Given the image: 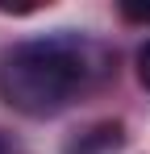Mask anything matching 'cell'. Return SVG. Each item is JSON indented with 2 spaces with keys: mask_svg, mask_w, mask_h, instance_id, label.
<instances>
[{
  "mask_svg": "<svg viewBox=\"0 0 150 154\" xmlns=\"http://www.w3.org/2000/svg\"><path fill=\"white\" fill-rule=\"evenodd\" d=\"M96 75H108V54L96 42L75 33L29 38L0 54V100L25 117H54Z\"/></svg>",
  "mask_w": 150,
  "mask_h": 154,
  "instance_id": "1",
  "label": "cell"
},
{
  "mask_svg": "<svg viewBox=\"0 0 150 154\" xmlns=\"http://www.w3.org/2000/svg\"><path fill=\"white\" fill-rule=\"evenodd\" d=\"M121 142H125L121 121H100V125L83 129L75 142H67V154H104V150H117Z\"/></svg>",
  "mask_w": 150,
  "mask_h": 154,
  "instance_id": "2",
  "label": "cell"
},
{
  "mask_svg": "<svg viewBox=\"0 0 150 154\" xmlns=\"http://www.w3.org/2000/svg\"><path fill=\"white\" fill-rule=\"evenodd\" d=\"M138 83L150 92V38L138 46Z\"/></svg>",
  "mask_w": 150,
  "mask_h": 154,
  "instance_id": "3",
  "label": "cell"
},
{
  "mask_svg": "<svg viewBox=\"0 0 150 154\" xmlns=\"http://www.w3.org/2000/svg\"><path fill=\"white\" fill-rule=\"evenodd\" d=\"M121 17L125 21H138V25H150V4H121Z\"/></svg>",
  "mask_w": 150,
  "mask_h": 154,
  "instance_id": "4",
  "label": "cell"
},
{
  "mask_svg": "<svg viewBox=\"0 0 150 154\" xmlns=\"http://www.w3.org/2000/svg\"><path fill=\"white\" fill-rule=\"evenodd\" d=\"M0 154H17V146H13V142H8L4 133H0Z\"/></svg>",
  "mask_w": 150,
  "mask_h": 154,
  "instance_id": "5",
  "label": "cell"
}]
</instances>
